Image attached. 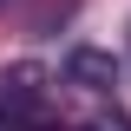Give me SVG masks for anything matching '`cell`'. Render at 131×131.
<instances>
[{"label":"cell","instance_id":"obj_3","mask_svg":"<svg viewBox=\"0 0 131 131\" xmlns=\"http://www.w3.org/2000/svg\"><path fill=\"white\" fill-rule=\"evenodd\" d=\"M125 46H131V26H125Z\"/></svg>","mask_w":131,"mask_h":131},{"label":"cell","instance_id":"obj_2","mask_svg":"<svg viewBox=\"0 0 131 131\" xmlns=\"http://www.w3.org/2000/svg\"><path fill=\"white\" fill-rule=\"evenodd\" d=\"M92 131H131V118H125V112H98V118H92Z\"/></svg>","mask_w":131,"mask_h":131},{"label":"cell","instance_id":"obj_1","mask_svg":"<svg viewBox=\"0 0 131 131\" xmlns=\"http://www.w3.org/2000/svg\"><path fill=\"white\" fill-rule=\"evenodd\" d=\"M66 79L85 85V92H112V85H118V59L98 52V46H72V52H66Z\"/></svg>","mask_w":131,"mask_h":131}]
</instances>
